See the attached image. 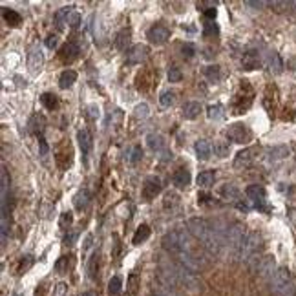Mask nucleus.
Wrapping results in <instances>:
<instances>
[{"label": "nucleus", "mask_w": 296, "mask_h": 296, "mask_svg": "<svg viewBox=\"0 0 296 296\" xmlns=\"http://www.w3.org/2000/svg\"><path fill=\"white\" fill-rule=\"evenodd\" d=\"M4 18L9 22V26H18V24L22 22L20 15L17 11H13V9H4Z\"/></svg>", "instance_id": "nucleus-36"}, {"label": "nucleus", "mask_w": 296, "mask_h": 296, "mask_svg": "<svg viewBox=\"0 0 296 296\" xmlns=\"http://www.w3.org/2000/svg\"><path fill=\"white\" fill-rule=\"evenodd\" d=\"M214 179H216V174L212 172V170H205V172H199V176H197V185L201 187V189H210L214 185Z\"/></svg>", "instance_id": "nucleus-19"}, {"label": "nucleus", "mask_w": 296, "mask_h": 296, "mask_svg": "<svg viewBox=\"0 0 296 296\" xmlns=\"http://www.w3.org/2000/svg\"><path fill=\"white\" fill-rule=\"evenodd\" d=\"M181 77H183V75H181V72H179L178 68H170V72H168V81H170V83H179Z\"/></svg>", "instance_id": "nucleus-42"}, {"label": "nucleus", "mask_w": 296, "mask_h": 296, "mask_svg": "<svg viewBox=\"0 0 296 296\" xmlns=\"http://www.w3.org/2000/svg\"><path fill=\"white\" fill-rule=\"evenodd\" d=\"M88 110H90V117H92V119L99 117V108L95 106V104H92V106H90Z\"/></svg>", "instance_id": "nucleus-48"}, {"label": "nucleus", "mask_w": 296, "mask_h": 296, "mask_svg": "<svg viewBox=\"0 0 296 296\" xmlns=\"http://www.w3.org/2000/svg\"><path fill=\"white\" fill-rule=\"evenodd\" d=\"M163 249L174 256H178L181 252L192 251V243H190V236L185 229H176L170 230L163 236Z\"/></svg>", "instance_id": "nucleus-1"}, {"label": "nucleus", "mask_w": 296, "mask_h": 296, "mask_svg": "<svg viewBox=\"0 0 296 296\" xmlns=\"http://www.w3.org/2000/svg\"><path fill=\"white\" fill-rule=\"evenodd\" d=\"M72 221H73V216H72V212H64L61 216V219H59V227H61L62 230H66L70 225H72Z\"/></svg>", "instance_id": "nucleus-39"}, {"label": "nucleus", "mask_w": 296, "mask_h": 296, "mask_svg": "<svg viewBox=\"0 0 296 296\" xmlns=\"http://www.w3.org/2000/svg\"><path fill=\"white\" fill-rule=\"evenodd\" d=\"M42 64H44V55H42L40 48L39 46H31L28 53V68L31 72H37V70L42 68Z\"/></svg>", "instance_id": "nucleus-9"}, {"label": "nucleus", "mask_w": 296, "mask_h": 296, "mask_svg": "<svg viewBox=\"0 0 296 296\" xmlns=\"http://www.w3.org/2000/svg\"><path fill=\"white\" fill-rule=\"evenodd\" d=\"M148 113H150V108H148V104H145V102H141V104H137V106L134 108V115L137 119H146Z\"/></svg>", "instance_id": "nucleus-37"}, {"label": "nucleus", "mask_w": 296, "mask_h": 296, "mask_svg": "<svg viewBox=\"0 0 296 296\" xmlns=\"http://www.w3.org/2000/svg\"><path fill=\"white\" fill-rule=\"evenodd\" d=\"M90 245H92V234H88L86 236V240H84V245H83V249L86 251V249H90Z\"/></svg>", "instance_id": "nucleus-51"}, {"label": "nucleus", "mask_w": 296, "mask_h": 296, "mask_svg": "<svg viewBox=\"0 0 296 296\" xmlns=\"http://www.w3.org/2000/svg\"><path fill=\"white\" fill-rule=\"evenodd\" d=\"M141 192H143V197H145V199H154V197L161 192V179L156 178V176L146 178Z\"/></svg>", "instance_id": "nucleus-7"}, {"label": "nucleus", "mask_w": 296, "mask_h": 296, "mask_svg": "<svg viewBox=\"0 0 296 296\" xmlns=\"http://www.w3.org/2000/svg\"><path fill=\"white\" fill-rule=\"evenodd\" d=\"M271 289L276 296H293L295 287H293V280H291L289 273L285 269H280L273 274V278L269 280Z\"/></svg>", "instance_id": "nucleus-2"}, {"label": "nucleus", "mask_w": 296, "mask_h": 296, "mask_svg": "<svg viewBox=\"0 0 296 296\" xmlns=\"http://www.w3.org/2000/svg\"><path fill=\"white\" fill-rule=\"evenodd\" d=\"M218 26H216V24L214 22H207V29H205V35H218Z\"/></svg>", "instance_id": "nucleus-46"}, {"label": "nucleus", "mask_w": 296, "mask_h": 296, "mask_svg": "<svg viewBox=\"0 0 296 296\" xmlns=\"http://www.w3.org/2000/svg\"><path fill=\"white\" fill-rule=\"evenodd\" d=\"M219 194L223 196L225 199H238V189H236L234 185H223L221 189H219Z\"/></svg>", "instance_id": "nucleus-31"}, {"label": "nucleus", "mask_w": 296, "mask_h": 296, "mask_svg": "<svg viewBox=\"0 0 296 296\" xmlns=\"http://www.w3.org/2000/svg\"><path fill=\"white\" fill-rule=\"evenodd\" d=\"M77 238H79V230H70V232L64 236V245L72 247L73 243L77 241Z\"/></svg>", "instance_id": "nucleus-41"}, {"label": "nucleus", "mask_w": 296, "mask_h": 296, "mask_svg": "<svg viewBox=\"0 0 296 296\" xmlns=\"http://www.w3.org/2000/svg\"><path fill=\"white\" fill-rule=\"evenodd\" d=\"M75 81H77V73L73 72V70H64V72L61 73V77H59V86H61L62 90L72 88Z\"/></svg>", "instance_id": "nucleus-17"}, {"label": "nucleus", "mask_w": 296, "mask_h": 296, "mask_svg": "<svg viewBox=\"0 0 296 296\" xmlns=\"http://www.w3.org/2000/svg\"><path fill=\"white\" fill-rule=\"evenodd\" d=\"M252 159V150L251 148H247V150H241L238 152V156L234 159V167H241V165H247V163Z\"/></svg>", "instance_id": "nucleus-34"}, {"label": "nucleus", "mask_w": 296, "mask_h": 296, "mask_svg": "<svg viewBox=\"0 0 296 296\" xmlns=\"http://www.w3.org/2000/svg\"><path fill=\"white\" fill-rule=\"evenodd\" d=\"M176 260H178V263L181 265L183 269H187V271H190V273H199L203 267V262L201 258H197V254H196L194 251H187V252H181V254H178L176 256Z\"/></svg>", "instance_id": "nucleus-3"}, {"label": "nucleus", "mask_w": 296, "mask_h": 296, "mask_svg": "<svg viewBox=\"0 0 296 296\" xmlns=\"http://www.w3.org/2000/svg\"><path fill=\"white\" fill-rule=\"evenodd\" d=\"M121 291H123V278H121L119 274H115V276H112V280L108 282V295L117 296Z\"/></svg>", "instance_id": "nucleus-22"}, {"label": "nucleus", "mask_w": 296, "mask_h": 296, "mask_svg": "<svg viewBox=\"0 0 296 296\" xmlns=\"http://www.w3.org/2000/svg\"><path fill=\"white\" fill-rule=\"evenodd\" d=\"M174 102H176V92H174V90H165V92H161V95H159V104H161L163 108L174 106Z\"/></svg>", "instance_id": "nucleus-23"}, {"label": "nucleus", "mask_w": 296, "mask_h": 296, "mask_svg": "<svg viewBox=\"0 0 296 296\" xmlns=\"http://www.w3.org/2000/svg\"><path fill=\"white\" fill-rule=\"evenodd\" d=\"M128 42H130V29H123V31L117 35V39H115L113 44H115L117 50L123 51V50H126V44H128Z\"/></svg>", "instance_id": "nucleus-28"}, {"label": "nucleus", "mask_w": 296, "mask_h": 296, "mask_svg": "<svg viewBox=\"0 0 296 296\" xmlns=\"http://www.w3.org/2000/svg\"><path fill=\"white\" fill-rule=\"evenodd\" d=\"M81 296H94V293H83Z\"/></svg>", "instance_id": "nucleus-53"}, {"label": "nucleus", "mask_w": 296, "mask_h": 296, "mask_svg": "<svg viewBox=\"0 0 296 296\" xmlns=\"http://www.w3.org/2000/svg\"><path fill=\"white\" fill-rule=\"evenodd\" d=\"M66 289H68L66 284H57L55 289H53V295H51V296H64V295H66Z\"/></svg>", "instance_id": "nucleus-44"}, {"label": "nucleus", "mask_w": 296, "mask_h": 296, "mask_svg": "<svg viewBox=\"0 0 296 296\" xmlns=\"http://www.w3.org/2000/svg\"><path fill=\"white\" fill-rule=\"evenodd\" d=\"M77 53H79L77 46L72 44V42H68V44L61 50V61L62 62H72L73 59H77Z\"/></svg>", "instance_id": "nucleus-20"}, {"label": "nucleus", "mask_w": 296, "mask_h": 296, "mask_svg": "<svg viewBox=\"0 0 296 296\" xmlns=\"http://www.w3.org/2000/svg\"><path fill=\"white\" fill-rule=\"evenodd\" d=\"M148 57V48L145 44H135L132 50L126 53V59H128V64H141Z\"/></svg>", "instance_id": "nucleus-10"}, {"label": "nucleus", "mask_w": 296, "mask_h": 296, "mask_svg": "<svg viewBox=\"0 0 296 296\" xmlns=\"http://www.w3.org/2000/svg\"><path fill=\"white\" fill-rule=\"evenodd\" d=\"M72 9L73 7H62V9H59V11L55 13V22L59 28H61L62 24H68V17L73 13Z\"/></svg>", "instance_id": "nucleus-33"}, {"label": "nucleus", "mask_w": 296, "mask_h": 296, "mask_svg": "<svg viewBox=\"0 0 296 296\" xmlns=\"http://www.w3.org/2000/svg\"><path fill=\"white\" fill-rule=\"evenodd\" d=\"M254 262H256V273L262 276L263 280H271L273 278V274L278 271L276 267V262H274L271 256H263V258H254Z\"/></svg>", "instance_id": "nucleus-6"}, {"label": "nucleus", "mask_w": 296, "mask_h": 296, "mask_svg": "<svg viewBox=\"0 0 296 296\" xmlns=\"http://www.w3.org/2000/svg\"><path fill=\"white\" fill-rule=\"evenodd\" d=\"M210 230H212V227H210V225L201 218H192L189 221V232L194 236V238H197L201 243L208 238Z\"/></svg>", "instance_id": "nucleus-4"}, {"label": "nucleus", "mask_w": 296, "mask_h": 296, "mask_svg": "<svg viewBox=\"0 0 296 296\" xmlns=\"http://www.w3.org/2000/svg\"><path fill=\"white\" fill-rule=\"evenodd\" d=\"M194 150H196V156H197V159L207 161L208 157H210V154H212V146H210V143H208L207 139H199V141H196Z\"/></svg>", "instance_id": "nucleus-13"}, {"label": "nucleus", "mask_w": 296, "mask_h": 296, "mask_svg": "<svg viewBox=\"0 0 296 296\" xmlns=\"http://www.w3.org/2000/svg\"><path fill=\"white\" fill-rule=\"evenodd\" d=\"M68 26H70V28H72V29H77L79 26H81V15H79V13L73 11L72 15L68 17Z\"/></svg>", "instance_id": "nucleus-40"}, {"label": "nucleus", "mask_w": 296, "mask_h": 296, "mask_svg": "<svg viewBox=\"0 0 296 296\" xmlns=\"http://www.w3.org/2000/svg\"><path fill=\"white\" fill-rule=\"evenodd\" d=\"M141 157H143V150H141L139 146H134V156L130 157V161L132 163H137L141 159Z\"/></svg>", "instance_id": "nucleus-45"}, {"label": "nucleus", "mask_w": 296, "mask_h": 296, "mask_svg": "<svg viewBox=\"0 0 296 296\" xmlns=\"http://www.w3.org/2000/svg\"><path fill=\"white\" fill-rule=\"evenodd\" d=\"M289 156V148L284 145L280 146H274V148H271L269 150V159H273V161H278V159H284V157Z\"/></svg>", "instance_id": "nucleus-26"}, {"label": "nucleus", "mask_w": 296, "mask_h": 296, "mask_svg": "<svg viewBox=\"0 0 296 296\" xmlns=\"http://www.w3.org/2000/svg\"><path fill=\"white\" fill-rule=\"evenodd\" d=\"M148 236H150V227L148 225H141V227H137V230H135L134 234V245H141L145 240H148Z\"/></svg>", "instance_id": "nucleus-25"}, {"label": "nucleus", "mask_w": 296, "mask_h": 296, "mask_svg": "<svg viewBox=\"0 0 296 296\" xmlns=\"http://www.w3.org/2000/svg\"><path fill=\"white\" fill-rule=\"evenodd\" d=\"M40 102H42L44 108H48V110H55V108L59 106V99H57V95L53 94H44L40 97Z\"/></svg>", "instance_id": "nucleus-32"}, {"label": "nucleus", "mask_w": 296, "mask_h": 296, "mask_svg": "<svg viewBox=\"0 0 296 296\" xmlns=\"http://www.w3.org/2000/svg\"><path fill=\"white\" fill-rule=\"evenodd\" d=\"M146 39L150 40L152 44L161 46V44H165L168 39H170V29H168L165 24L157 22V24H154V26H152L148 31H146Z\"/></svg>", "instance_id": "nucleus-5"}, {"label": "nucleus", "mask_w": 296, "mask_h": 296, "mask_svg": "<svg viewBox=\"0 0 296 296\" xmlns=\"http://www.w3.org/2000/svg\"><path fill=\"white\" fill-rule=\"evenodd\" d=\"M44 124H46V121H44V117L42 115H39V113H35L33 117H31V121H29V130L33 132V134H42V130H44Z\"/></svg>", "instance_id": "nucleus-24"}, {"label": "nucleus", "mask_w": 296, "mask_h": 296, "mask_svg": "<svg viewBox=\"0 0 296 296\" xmlns=\"http://www.w3.org/2000/svg\"><path fill=\"white\" fill-rule=\"evenodd\" d=\"M13 296H24V295H13Z\"/></svg>", "instance_id": "nucleus-54"}, {"label": "nucleus", "mask_w": 296, "mask_h": 296, "mask_svg": "<svg viewBox=\"0 0 296 296\" xmlns=\"http://www.w3.org/2000/svg\"><path fill=\"white\" fill-rule=\"evenodd\" d=\"M174 185L178 187V189H187L190 185V172L187 168H178V172L174 174Z\"/></svg>", "instance_id": "nucleus-15"}, {"label": "nucleus", "mask_w": 296, "mask_h": 296, "mask_svg": "<svg viewBox=\"0 0 296 296\" xmlns=\"http://www.w3.org/2000/svg\"><path fill=\"white\" fill-rule=\"evenodd\" d=\"M183 55H187V57H192L194 55V48H192V46H183Z\"/></svg>", "instance_id": "nucleus-49"}, {"label": "nucleus", "mask_w": 296, "mask_h": 296, "mask_svg": "<svg viewBox=\"0 0 296 296\" xmlns=\"http://www.w3.org/2000/svg\"><path fill=\"white\" fill-rule=\"evenodd\" d=\"M265 64L269 66V70L274 73L282 72V62H280V57L276 51H267L265 53Z\"/></svg>", "instance_id": "nucleus-16"}, {"label": "nucleus", "mask_w": 296, "mask_h": 296, "mask_svg": "<svg viewBox=\"0 0 296 296\" xmlns=\"http://www.w3.org/2000/svg\"><path fill=\"white\" fill-rule=\"evenodd\" d=\"M77 141H79V146H81V152L86 156V154L92 150V137H90L88 130H79Z\"/></svg>", "instance_id": "nucleus-18"}, {"label": "nucleus", "mask_w": 296, "mask_h": 296, "mask_svg": "<svg viewBox=\"0 0 296 296\" xmlns=\"http://www.w3.org/2000/svg\"><path fill=\"white\" fill-rule=\"evenodd\" d=\"M31 263H33V256H22L20 258V262H18V269H17V273L18 274H22V273H26L29 267H31Z\"/></svg>", "instance_id": "nucleus-38"}, {"label": "nucleus", "mask_w": 296, "mask_h": 296, "mask_svg": "<svg viewBox=\"0 0 296 296\" xmlns=\"http://www.w3.org/2000/svg\"><path fill=\"white\" fill-rule=\"evenodd\" d=\"M39 145H40V156H48V145H46V141L42 137L39 139Z\"/></svg>", "instance_id": "nucleus-47"}, {"label": "nucleus", "mask_w": 296, "mask_h": 296, "mask_svg": "<svg viewBox=\"0 0 296 296\" xmlns=\"http://www.w3.org/2000/svg\"><path fill=\"white\" fill-rule=\"evenodd\" d=\"M57 44H59V37H57V35H48V39H46V46H48L50 50H55Z\"/></svg>", "instance_id": "nucleus-43"}, {"label": "nucleus", "mask_w": 296, "mask_h": 296, "mask_svg": "<svg viewBox=\"0 0 296 296\" xmlns=\"http://www.w3.org/2000/svg\"><path fill=\"white\" fill-rule=\"evenodd\" d=\"M88 203H90L88 190H79L77 194H75V197H73V205H75V208H77V210H83V208L88 207Z\"/></svg>", "instance_id": "nucleus-21"}, {"label": "nucleus", "mask_w": 296, "mask_h": 296, "mask_svg": "<svg viewBox=\"0 0 296 296\" xmlns=\"http://www.w3.org/2000/svg\"><path fill=\"white\" fill-rule=\"evenodd\" d=\"M227 137H229L230 141H234V143H247V139H249V130L245 128V124H241V123L230 124L229 128H227Z\"/></svg>", "instance_id": "nucleus-8"}, {"label": "nucleus", "mask_w": 296, "mask_h": 296, "mask_svg": "<svg viewBox=\"0 0 296 296\" xmlns=\"http://www.w3.org/2000/svg\"><path fill=\"white\" fill-rule=\"evenodd\" d=\"M205 77H207L210 83H219V79H221V70H219V66L205 68Z\"/></svg>", "instance_id": "nucleus-35"}, {"label": "nucleus", "mask_w": 296, "mask_h": 296, "mask_svg": "<svg viewBox=\"0 0 296 296\" xmlns=\"http://www.w3.org/2000/svg\"><path fill=\"white\" fill-rule=\"evenodd\" d=\"M245 194L247 197H249L252 203H256V205L265 201V189H263L262 185H251V187H247Z\"/></svg>", "instance_id": "nucleus-12"}, {"label": "nucleus", "mask_w": 296, "mask_h": 296, "mask_svg": "<svg viewBox=\"0 0 296 296\" xmlns=\"http://www.w3.org/2000/svg\"><path fill=\"white\" fill-rule=\"evenodd\" d=\"M207 115L210 121H219V119H223L225 115V108L221 106V104H212V106H208Z\"/></svg>", "instance_id": "nucleus-27"}, {"label": "nucleus", "mask_w": 296, "mask_h": 296, "mask_svg": "<svg viewBox=\"0 0 296 296\" xmlns=\"http://www.w3.org/2000/svg\"><path fill=\"white\" fill-rule=\"evenodd\" d=\"M152 296H156V295H152Z\"/></svg>", "instance_id": "nucleus-55"}, {"label": "nucleus", "mask_w": 296, "mask_h": 296, "mask_svg": "<svg viewBox=\"0 0 296 296\" xmlns=\"http://www.w3.org/2000/svg\"><path fill=\"white\" fill-rule=\"evenodd\" d=\"M214 154L218 157H227L229 156V152H230V146H229V143L227 141H216L214 143Z\"/></svg>", "instance_id": "nucleus-29"}, {"label": "nucleus", "mask_w": 296, "mask_h": 296, "mask_svg": "<svg viewBox=\"0 0 296 296\" xmlns=\"http://www.w3.org/2000/svg\"><path fill=\"white\" fill-rule=\"evenodd\" d=\"M137 289H139V276H137L135 273H132V274L128 276V284H126V293H128V296H135Z\"/></svg>", "instance_id": "nucleus-30"}, {"label": "nucleus", "mask_w": 296, "mask_h": 296, "mask_svg": "<svg viewBox=\"0 0 296 296\" xmlns=\"http://www.w3.org/2000/svg\"><path fill=\"white\" fill-rule=\"evenodd\" d=\"M172 157H174V154L172 152H168V150H165L161 154V161H168V159H170V161H172Z\"/></svg>", "instance_id": "nucleus-50"}, {"label": "nucleus", "mask_w": 296, "mask_h": 296, "mask_svg": "<svg viewBox=\"0 0 296 296\" xmlns=\"http://www.w3.org/2000/svg\"><path fill=\"white\" fill-rule=\"evenodd\" d=\"M146 145L152 152H157V154H163L167 150V141L161 134H148L146 135Z\"/></svg>", "instance_id": "nucleus-11"}, {"label": "nucleus", "mask_w": 296, "mask_h": 296, "mask_svg": "<svg viewBox=\"0 0 296 296\" xmlns=\"http://www.w3.org/2000/svg\"><path fill=\"white\" fill-rule=\"evenodd\" d=\"M245 4L249 7H258V9H260V7H263V2H245Z\"/></svg>", "instance_id": "nucleus-52"}, {"label": "nucleus", "mask_w": 296, "mask_h": 296, "mask_svg": "<svg viewBox=\"0 0 296 296\" xmlns=\"http://www.w3.org/2000/svg\"><path fill=\"white\" fill-rule=\"evenodd\" d=\"M201 113V104L197 101H190L183 106V117L189 119V121H194V119L199 117Z\"/></svg>", "instance_id": "nucleus-14"}]
</instances>
